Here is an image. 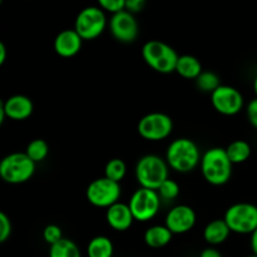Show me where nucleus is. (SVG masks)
Segmentation results:
<instances>
[{"instance_id":"1","label":"nucleus","mask_w":257,"mask_h":257,"mask_svg":"<svg viewBox=\"0 0 257 257\" xmlns=\"http://www.w3.org/2000/svg\"><path fill=\"white\" fill-rule=\"evenodd\" d=\"M201 151L191 138H176L168 145L165 160L171 170L178 173H190L200 166Z\"/></svg>"},{"instance_id":"2","label":"nucleus","mask_w":257,"mask_h":257,"mask_svg":"<svg viewBox=\"0 0 257 257\" xmlns=\"http://www.w3.org/2000/svg\"><path fill=\"white\" fill-rule=\"evenodd\" d=\"M200 168L206 182L218 187L231 180L233 165L226 153V148L212 147L202 153Z\"/></svg>"},{"instance_id":"3","label":"nucleus","mask_w":257,"mask_h":257,"mask_svg":"<svg viewBox=\"0 0 257 257\" xmlns=\"http://www.w3.org/2000/svg\"><path fill=\"white\" fill-rule=\"evenodd\" d=\"M135 176L140 187L157 191L170 178V166L161 156L145 155L136 163Z\"/></svg>"},{"instance_id":"4","label":"nucleus","mask_w":257,"mask_h":257,"mask_svg":"<svg viewBox=\"0 0 257 257\" xmlns=\"http://www.w3.org/2000/svg\"><path fill=\"white\" fill-rule=\"evenodd\" d=\"M142 58L146 64L161 74L176 72V65L180 55L167 43L162 40H148L142 47Z\"/></svg>"},{"instance_id":"5","label":"nucleus","mask_w":257,"mask_h":257,"mask_svg":"<svg viewBox=\"0 0 257 257\" xmlns=\"http://www.w3.org/2000/svg\"><path fill=\"white\" fill-rule=\"evenodd\" d=\"M37 163L25 152H13L0 161V178L9 185H22L32 180Z\"/></svg>"},{"instance_id":"6","label":"nucleus","mask_w":257,"mask_h":257,"mask_svg":"<svg viewBox=\"0 0 257 257\" xmlns=\"http://www.w3.org/2000/svg\"><path fill=\"white\" fill-rule=\"evenodd\" d=\"M223 220L236 235H252L257 230V206L250 202H237L226 210Z\"/></svg>"},{"instance_id":"7","label":"nucleus","mask_w":257,"mask_h":257,"mask_svg":"<svg viewBox=\"0 0 257 257\" xmlns=\"http://www.w3.org/2000/svg\"><path fill=\"white\" fill-rule=\"evenodd\" d=\"M132 215L138 222H148L158 215L162 200L157 191L148 188H137L128 201Z\"/></svg>"},{"instance_id":"8","label":"nucleus","mask_w":257,"mask_h":257,"mask_svg":"<svg viewBox=\"0 0 257 257\" xmlns=\"http://www.w3.org/2000/svg\"><path fill=\"white\" fill-rule=\"evenodd\" d=\"M120 195H122L120 183L110 181L107 177L95 178L85 190V197L88 202L94 207L105 208V210L119 202Z\"/></svg>"},{"instance_id":"9","label":"nucleus","mask_w":257,"mask_h":257,"mask_svg":"<svg viewBox=\"0 0 257 257\" xmlns=\"http://www.w3.org/2000/svg\"><path fill=\"white\" fill-rule=\"evenodd\" d=\"M108 23L105 13L99 7H87L78 13L73 29L83 40H94L104 33Z\"/></svg>"},{"instance_id":"10","label":"nucleus","mask_w":257,"mask_h":257,"mask_svg":"<svg viewBox=\"0 0 257 257\" xmlns=\"http://www.w3.org/2000/svg\"><path fill=\"white\" fill-rule=\"evenodd\" d=\"M173 120L167 113L151 112L143 115L137 124V132L143 140L160 142L171 136Z\"/></svg>"},{"instance_id":"11","label":"nucleus","mask_w":257,"mask_h":257,"mask_svg":"<svg viewBox=\"0 0 257 257\" xmlns=\"http://www.w3.org/2000/svg\"><path fill=\"white\" fill-rule=\"evenodd\" d=\"M211 104L213 109L226 117L238 114L245 105L243 95L237 88L227 84H221L211 94Z\"/></svg>"},{"instance_id":"12","label":"nucleus","mask_w":257,"mask_h":257,"mask_svg":"<svg viewBox=\"0 0 257 257\" xmlns=\"http://www.w3.org/2000/svg\"><path fill=\"white\" fill-rule=\"evenodd\" d=\"M108 28L112 37L124 44L133 43L140 34V25L137 19L127 10L112 15L108 23Z\"/></svg>"},{"instance_id":"13","label":"nucleus","mask_w":257,"mask_h":257,"mask_svg":"<svg viewBox=\"0 0 257 257\" xmlns=\"http://www.w3.org/2000/svg\"><path fill=\"white\" fill-rule=\"evenodd\" d=\"M197 215L188 205H176L165 217V225L173 235H185L195 227Z\"/></svg>"},{"instance_id":"14","label":"nucleus","mask_w":257,"mask_h":257,"mask_svg":"<svg viewBox=\"0 0 257 257\" xmlns=\"http://www.w3.org/2000/svg\"><path fill=\"white\" fill-rule=\"evenodd\" d=\"M0 105L4 109L7 118L12 120H25L33 114L34 104L29 97L23 94H14L3 100Z\"/></svg>"},{"instance_id":"15","label":"nucleus","mask_w":257,"mask_h":257,"mask_svg":"<svg viewBox=\"0 0 257 257\" xmlns=\"http://www.w3.org/2000/svg\"><path fill=\"white\" fill-rule=\"evenodd\" d=\"M84 40L74 29L62 30L54 39V50L59 57L73 58L80 52Z\"/></svg>"},{"instance_id":"16","label":"nucleus","mask_w":257,"mask_h":257,"mask_svg":"<svg viewBox=\"0 0 257 257\" xmlns=\"http://www.w3.org/2000/svg\"><path fill=\"white\" fill-rule=\"evenodd\" d=\"M105 221L112 230L123 232L132 227L136 220L128 203L117 202L105 210Z\"/></svg>"},{"instance_id":"17","label":"nucleus","mask_w":257,"mask_h":257,"mask_svg":"<svg viewBox=\"0 0 257 257\" xmlns=\"http://www.w3.org/2000/svg\"><path fill=\"white\" fill-rule=\"evenodd\" d=\"M231 233L232 232H231L230 227H228L223 218L212 220L203 228V238L208 243V246H212V247H216V246L222 245L223 242H226V240L230 237Z\"/></svg>"},{"instance_id":"18","label":"nucleus","mask_w":257,"mask_h":257,"mask_svg":"<svg viewBox=\"0 0 257 257\" xmlns=\"http://www.w3.org/2000/svg\"><path fill=\"white\" fill-rule=\"evenodd\" d=\"M173 233L166 225H153L145 231L143 241L151 248H162L172 241Z\"/></svg>"},{"instance_id":"19","label":"nucleus","mask_w":257,"mask_h":257,"mask_svg":"<svg viewBox=\"0 0 257 257\" xmlns=\"http://www.w3.org/2000/svg\"><path fill=\"white\" fill-rule=\"evenodd\" d=\"M203 72L202 64L196 57L191 54L180 55L176 65V73L185 79H197Z\"/></svg>"},{"instance_id":"20","label":"nucleus","mask_w":257,"mask_h":257,"mask_svg":"<svg viewBox=\"0 0 257 257\" xmlns=\"http://www.w3.org/2000/svg\"><path fill=\"white\" fill-rule=\"evenodd\" d=\"M85 252L87 257H113L114 245L107 236H95L88 242Z\"/></svg>"},{"instance_id":"21","label":"nucleus","mask_w":257,"mask_h":257,"mask_svg":"<svg viewBox=\"0 0 257 257\" xmlns=\"http://www.w3.org/2000/svg\"><path fill=\"white\" fill-rule=\"evenodd\" d=\"M252 148L247 141L236 140L231 142L226 148L228 158L232 162V165H240V163L246 162L251 157Z\"/></svg>"},{"instance_id":"22","label":"nucleus","mask_w":257,"mask_h":257,"mask_svg":"<svg viewBox=\"0 0 257 257\" xmlns=\"http://www.w3.org/2000/svg\"><path fill=\"white\" fill-rule=\"evenodd\" d=\"M49 257H82V251L74 241L63 238L49 247Z\"/></svg>"},{"instance_id":"23","label":"nucleus","mask_w":257,"mask_h":257,"mask_svg":"<svg viewBox=\"0 0 257 257\" xmlns=\"http://www.w3.org/2000/svg\"><path fill=\"white\" fill-rule=\"evenodd\" d=\"M196 87L203 93L212 94L216 89L221 85L220 77L212 70H203L200 74V77L195 80Z\"/></svg>"},{"instance_id":"24","label":"nucleus","mask_w":257,"mask_h":257,"mask_svg":"<svg viewBox=\"0 0 257 257\" xmlns=\"http://www.w3.org/2000/svg\"><path fill=\"white\" fill-rule=\"evenodd\" d=\"M127 173V165L120 158H112L105 163L104 177L109 178L110 181L120 183Z\"/></svg>"},{"instance_id":"25","label":"nucleus","mask_w":257,"mask_h":257,"mask_svg":"<svg viewBox=\"0 0 257 257\" xmlns=\"http://www.w3.org/2000/svg\"><path fill=\"white\" fill-rule=\"evenodd\" d=\"M25 153H27L30 160L34 161L35 163H39L44 161L49 155V145L42 138H37V140H33L27 146Z\"/></svg>"},{"instance_id":"26","label":"nucleus","mask_w":257,"mask_h":257,"mask_svg":"<svg viewBox=\"0 0 257 257\" xmlns=\"http://www.w3.org/2000/svg\"><path fill=\"white\" fill-rule=\"evenodd\" d=\"M180 191V185H178L175 180H172V178H168V180L165 181V182L162 183V186L158 188L157 192L158 195H160L161 200L166 201V202H171V201L176 200V198L178 197Z\"/></svg>"},{"instance_id":"27","label":"nucleus","mask_w":257,"mask_h":257,"mask_svg":"<svg viewBox=\"0 0 257 257\" xmlns=\"http://www.w3.org/2000/svg\"><path fill=\"white\" fill-rule=\"evenodd\" d=\"M43 238H44L45 242L50 246L55 245V243L59 242L60 240H63V231L62 228L58 225L54 223H50V225L45 226V228L43 230Z\"/></svg>"},{"instance_id":"28","label":"nucleus","mask_w":257,"mask_h":257,"mask_svg":"<svg viewBox=\"0 0 257 257\" xmlns=\"http://www.w3.org/2000/svg\"><path fill=\"white\" fill-rule=\"evenodd\" d=\"M98 7L104 13L114 15L125 10V0H99Z\"/></svg>"},{"instance_id":"29","label":"nucleus","mask_w":257,"mask_h":257,"mask_svg":"<svg viewBox=\"0 0 257 257\" xmlns=\"http://www.w3.org/2000/svg\"><path fill=\"white\" fill-rule=\"evenodd\" d=\"M13 232V225L10 217L5 212H0V242L9 240Z\"/></svg>"},{"instance_id":"30","label":"nucleus","mask_w":257,"mask_h":257,"mask_svg":"<svg viewBox=\"0 0 257 257\" xmlns=\"http://www.w3.org/2000/svg\"><path fill=\"white\" fill-rule=\"evenodd\" d=\"M246 115H247V119L250 122V124L252 125L255 130H257V98L255 97L253 99H251L250 102L246 105Z\"/></svg>"},{"instance_id":"31","label":"nucleus","mask_w":257,"mask_h":257,"mask_svg":"<svg viewBox=\"0 0 257 257\" xmlns=\"http://www.w3.org/2000/svg\"><path fill=\"white\" fill-rule=\"evenodd\" d=\"M145 5H146L145 0H125V10L130 12L131 14L133 15L142 12Z\"/></svg>"},{"instance_id":"32","label":"nucleus","mask_w":257,"mask_h":257,"mask_svg":"<svg viewBox=\"0 0 257 257\" xmlns=\"http://www.w3.org/2000/svg\"><path fill=\"white\" fill-rule=\"evenodd\" d=\"M198 257H223V256L217 248L212 247V246H208V247L203 248V250L201 251L200 256Z\"/></svg>"},{"instance_id":"33","label":"nucleus","mask_w":257,"mask_h":257,"mask_svg":"<svg viewBox=\"0 0 257 257\" xmlns=\"http://www.w3.org/2000/svg\"><path fill=\"white\" fill-rule=\"evenodd\" d=\"M250 246L253 255H257V230L250 236Z\"/></svg>"},{"instance_id":"34","label":"nucleus","mask_w":257,"mask_h":257,"mask_svg":"<svg viewBox=\"0 0 257 257\" xmlns=\"http://www.w3.org/2000/svg\"><path fill=\"white\" fill-rule=\"evenodd\" d=\"M7 47H5L4 43L0 42V64H4L5 60H7Z\"/></svg>"},{"instance_id":"35","label":"nucleus","mask_w":257,"mask_h":257,"mask_svg":"<svg viewBox=\"0 0 257 257\" xmlns=\"http://www.w3.org/2000/svg\"><path fill=\"white\" fill-rule=\"evenodd\" d=\"M252 88H253V93H255L256 98H257V74L253 78V83H252Z\"/></svg>"},{"instance_id":"36","label":"nucleus","mask_w":257,"mask_h":257,"mask_svg":"<svg viewBox=\"0 0 257 257\" xmlns=\"http://www.w3.org/2000/svg\"><path fill=\"white\" fill-rule=\"evenodd\" d=\"M246 257H257V255H253V253H252V255H248V256H246Z\"/></svg>"}]
</instances>
